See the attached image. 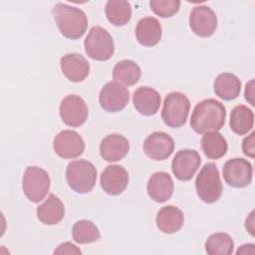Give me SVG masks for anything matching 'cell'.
Masks as SVG:
<instances>
[{"instance_id":"6da1fadb","label":"cell","mask_w":255,"mask_h":255,"mask_svg":"<svg viewBox=\"0 0 255 255\" xmlns=\"http://www.w3.org/2000/svg\"><path fill=\"white\" fill-rule=\"evenodd\" d=\"M226 109L219 101L206 99L198 103L191 115L190 126L192 129L204 134L219 130L225 124Z\"/></svg>"},{"instance_id":"7a4b0ae2","label":"cell","mask_w":255,"mask_h":255,"mask_svg":"<svg viewBox=\"0 0 255 255\" xmlns=\"http://www.w3.org/2000/svg\"><path fill=\"white\" fill-rule=\"evenodd\" d=\"M61 34L72 40L80 39L88 27V18L83 10L64 3H57L52 10Z\"/></svg>"},{"instance_id":"3957f363","label":"cell","mask_w":255,"mask_h":255,"mask_svg":"<svg viewBox=\"0 0 255 255\" xmlns=\"http://www.w3.org/2000/svg\"><path fill=\"white\" fill-rule=\"evenodd\" d=\"M68 185L78 193L90 192L97 181V169L95 165L87 160H73L66 169Z\"/></svg>"},{"instance_id":"277c9868","label":"cell","mask_w":255,"mask_h":255,"mask_svg":"<svg viewBox=\"0 0 255 255\" xmlns=\"http://www.w3.org/2000/svg\"><path fill=\"white\" fill-rule=\"evenodd\" d=\"M196 193L203 202L214 203L222 194V183L217 166L208 162L199 171L195 179Z\"/></svg>"},{"instance_id":"5b68a950","label":"cell","mask_w":255,"mask_h":255,"mask_svg":"<svg viewBox=\"0 0 255 255\" xmlns=\"http://www.w3.org/2000/svg\"><path fill=\"white\" fill-rule=\"evenodd\" d=\"M189 109L190 102L184 94L171 92L164 99L161 119L169 128H180L186 123Z\"/></svg>"},{"instance_id":"8992f818","label":"cell","mask_w":255,"mask_h":255,"mask_svg":"<svg viewBox=\"0 0 255 255\" xmlns=\"http://www.w3.org/2000/svg\"><path fill=\"white\" fill-rule=\"evenodd\" d=\"M86 54L96 61H107L115 52L114 40L110 33L100 26L91 28L84 42Z\"/></svg>"},{"instance_id":"52a82bcc","label":"cell","mask_w":255,"mask_h":255,"mask_svg":"<svg viewBox=\"0 0 255 255\" xmlns=\"http://www.w3.org/2000/svg\"><path fill=\"white\" fill-rule=\"evenodd\" d=\"M50 188L48 172L38 166H28L23 174L22 189L25 196L32 202L42 201Z\"/></svg>"},{"instance_id":"ba28073f","label":"cell","mask_w":255,"mask_h":255,"mask_svg":"<svg viewBox=\"0 0 255 255\" xmlns=\"http://www.w3.org/2000/svg\"><path fill=\"white\" fill-rule=\"evenodd\" d=\"M59 111L62 121L72 128H78L84 125L89 115L86 102L77 95L65 97L61 102Z\"/></svg>"},{"instance_id":"9c48e42d","label":"cell","mask_w":255,"mask_h":255,"mask_svg":"<svg viewBox=\"0 0 255 255\" xmlns=\"http://www.w3.org/2000/svg\"><path fill=\"white\" fill-rule=\"evenodd\" d=\"M222 173L227 184L232 187L243 188L251 183L253 168L252 164L244 158H232L225 162Z\"/></svg>"},{"instance_id":"30bf717a","label":"cell","mask_w":255,"mask_h":255,"mask_svg":"<svg viewBox=\"0 0 255 255\" xmlns=\"http://www.w3.org/2000/svg\"><path fill=\"white\" fill-rule=\"evenodd\" d=\"M128 89L115 81L107 83L99 95L100 106L109 113H117L124 110L128 103Z\"/></svg>"},{"instance_id":"8fae6325","label":"cell","mask_w":255,"mask_h":255,"mask_svg":"<svg viewBox=\"0 0 255 255\" xmlns=\"http://www.w3.org/2000/svg\"><path fill=\"white\" fill-rule=\"evenodd\" d=\"M53 148L62 158H75L83 154L85 150V142L78 132L71 129H65L55 136Z\"/></svg>"},{"instance_id":"7c38bea8","label":"cell","mask_w":255,"mask_h":255,"mask_svg":"<svg viewBox=\"0 0 255 255\" xmlns=\"http://www.w3.org/2000/svg\"><path fill=\"white\" fill-rule=\"evenodd\" d=\"M201 159L198 152L194 149H180L177 151L171 162V169L174 176L181 180L187 181L197 171Z\"/></svg>"},{"instance_id":"4fadbf2b","label":"cell","mask_w":255,"mask_h":255,"mask_svg":"<svg viewBox=\"0 0 255 255\" xmlns=\"http://www.w3.org/2000/svg\"><path fill=\"white\" fill-rule=\"evenodd\" d=\"M189 26L199 37H210L217 28V17L208 6H195L189 14Z\"/></svg>"},{"instance_id":"5bb4252c","label":"cell","mask_w":255,"mask_h":255,"mask_svg":"<svg viewBox=\"0 0 255 255\" xmlns=\"http://www.w3.org/2000/svg\"><path fill=\"white\" fill-rule=\"evenodd\" d=\"M173 138L163 131L152 132L143 142L144 153L153 160H164L168 158L173 152Z\"/></svg>"},{"instance_id":"9a60e30c","label":"cell","mask_w":255,"mask_h":255,"mask_svg":"<svg viewBox=\"0 0 255 255\" xmlns=\"http://www.w3.org/2000/svg\"><path fill=\"white\" fill-rule=\"evenodd\" d=\"M100 183L106 193L119 195L128 187V173L122 165H108L101 174Z\"/></svg>"},{"instance_id":"2e32d148","label":"cell","mask_w":255,"mask_h":255,"mask_svg":"<svg viewBox=\"0 0 255 255\" xmlns=\"http://www.w3.org/2000/svg\"><path fill=\"white\" fill-rule=\"evenodd\" d=\"M60 67L64 76L71 82L84 81L90 73V64L87 59L78 53H70L60 60Z\"/></svg>"},{"instance_id":"e0dca14e","label":"cell","mask_w":255,"mask_h":255,"mask_svg":"<svg viewBox=\"0 0 255 255\" xmlns=\"http://www.w3.org/2000/svg\"><path fill=\"white\" fill-rule=\"evenodd\" d=\"M173 188L174 184L171 176L164 171L153 173L146 184L148 196L158 203L168 200L173 193Z\"/></svg>"},{"instance_id":"ac0fdd59","label":"cell","mask_w":255,"mask_h":255,"mask_svg":"<svg viewBox=\"0 0 255 255\" xmlns=\"http://www.w3.org/2000/svg\"><path fill=\"white\" fill-rule=\"evenodd\" d=\"M129 150L128 140L121 134H110L103 138L100 144L101 156L109 162L123 159Z\"/></svg>"},{"instance_id":"d6986e66","label":"cell","mask_w":255,"mask_h":255,"mask_svg":"<svg viewBox=\"0 0 255 255\" xmlns=\"http://www.w3.org/2000/svg\"><path fill=\"white\" fill-rule=\"evenodd\" d=\"M132 103L135 110L142 116H153L161 104L160 95L150 87H140L133 93Z\"/></svg>"},{"instance_id":"ffe728a7","label":"cell","mask_w":255,"mask_h":255,"mask_svg":"<svg viewBox=\"0 0 255 255\" xmlns=\"http://www.w3.org/2000/svg\"><path fill=\"white\" fill-rule=\"evenodd\" d=\"M161 34V26L156 18L144 17L136 24L135 38L142 46H155L160 41Z\"/></svg>"},{"instance_id":"44dd1931","label":"cell","mask_w":255,"mask_h":255,"mask_svg":"<svg viewBox=\"0 0 255 255\" xmlns=\"http://www.w3.org/2000/svg\"><path fill=\"white\" fill-rule=\"evenodd\" d=\"M65 215V206L61 199L55 194H50L48 198L37 207V218L45 225L58 224Z\"/></svg>"},{"instance_id":"7402d4cb","label":"cell","mask_w":255,"mask_h":255,"mask_svg":"<svg viewBox=\"0 0 255 255\" xmlns=\"http://www.w3.org/2000/svg\"><path fill=\"white\" fill-rule=\"evenodd\" d=\"M155 222L159 231L165 234H172L182 227L184 215L179 208L173 205H167L159 209Z\"/></svg>"},{"instance_id":"603a6c76","label":"cell","mask_w":255,"mask_h":255,"mask_svg":"<svg viewBox=\"0 0 255 255\" xmlns=\"http://www.w3.org/2000/svg\"><path fill=\"white\" fill-rule=\"evenodd\" d=\"M213 90L217 97L224 101L236 99L241 91L240 80L231 73H222L218 75L213 83Z\"/></svg>"},{"instance_id":"cb8c5ba5","label":"cell","mask_w":255,"mask_h":255,"mask_svg":"<svg viewBox=\"0 0 255 255\" xmlns=\"http://www.w3.org/2000/svg\"><path fill=\"white\" fill-rule=\"evenodd\" d=\"M141 71L139 66L131 60H123L116 64L113 70L115 82L123 86H133L140 79Z\"/></svg>"},{"instance_id":"d4e9b609","label":"cell","mask_w":255,"mask_h":255,"mask_svg":"<svg viewBox=\"0 0 255 255\" xmlns=\"http://www.w3.org/2000/svg\"><path fill=\"white\" fill-rule=\"evenodd\" d=\"M229 125L233 132L243 135L252 129L254 125V114L246 106H236L230 114Z\"/></svg>"},{"instance_id":"484cf974","label":"cell","mask_w":255,"mask_h":255,"mask_svg":"<svg viewBox=\"0 0 255 255\" xmlns=\"http://www.w3.org/2000/svg\"><path fill=\"white\" fill-rule=\"evenodd\" d=\"M105 13L107 19L114 26H124L131 18V6L125 0H110L106 4Z\"/></svg>"},{"instance_id":"4316f807","label":"cell","mask_w":255,"mask_h":255,"mask_svg":"<svg viewBox=\"0 0 255 255\" xmlns=\"http://www.w3.org/2000/svg\"><path fill=\"white\" fill-rule=\"evenodd\" d=\"M201 148L208 158L218 159L225 155L227 151V141L224 136L217 131L206 132L201 138Z\"/></svg>"},{"instance_id":"83f0119b","label":"cell","mask_w":255,"mask_h":255,"mask_svg":"<svg viewBox=\"0 0 255 255\" xmlns=\"http://www.w3.org/2000/svg\"><path fill=\"white\" fill-rule=\"evenodd\" d=\"M233 249V239L224 232L211 234L205 242V250L209 255H230Z\"/></svg>"},{"instance_id":"f1b7e54d","label":"cell","mask_w":255,"mask_h":255,"mask_svg":"<svg viewBox=\"0 0 255 255\" xmlns=\"http://www.w3.org/2000/svg\"><path fill=\"white\" fill-rule=\"evenodd\" d=\"M72 236L75 242L79 244H88L100 239L99 228L90 220H79L72 228Z\"/></svg>"},{"instance_id":"f546056e","label":"cell","mask_w":255,"mask_h":255,"mask_svg":"<svg viewBox=\"0 0 255 255\" xmlns=\"http://www.w3.org/2000/svg\"><path fill=\"white\" fill-rule=\"evenodd\" d=\"M149 7L154 14L161 18H168L175 15L180 7L178 0H150Z\"/></svg>"},{"instance_id":"4dcf8cb0","label":"cell","mask_w":255,"mask_h":255,"mask_svg":"<svg viewBox=\"0 0 255 255\" xmlns=\"http://www.w3.org/2000/svg\"><path fill=\"white\" fill-rule=\"evenodd\" d=\"M255 132H251L242 141V150L245 155L253 158L255 156Z\"/></svg>"},{"instance_id":"1f68e13d","label":"cell","mask_w":255,"mask_h":255,"mask_svg":"<svg viewBox=\"0 0 255 255\" xmlns=\"http://www.w3.org/2000/svg\"><path fill=\"white\" fill-rule=\"evenodd\" d=\"M55 254H81V250L71 242L60 244L54 251Z\"/></svg>"},{"instance_id":"d6a6232c","label":"cell","mask_w":255,"mask_h":255,"mask_svg":"<svg viewBox=\"0 0 255 255\" xmlns=\"http://www.w3.org/2000/svg\"><path fill=\"white\" fill-rule=\"evenodd\" d=\"M245 99L248 101V103L252 106H254V101H253V98H254V80H251L247 85H246V88H245Z\"/></svg>"},{"instance_id":"836d02e7","label":"cell","mask_w":255,"mask_h":255,"mask_svg":"<svg viewBox=\"0 0 255 255\" xmlns=\"http://www.w3.org/2000/svg\"><path fill=\"white\" fill-rule=\"evenodd\" d=\"M236 254H255V246L254 244L241 245L236 251Z\"/></svg>"},{"instance_id":"e575fe53","label":"cell","mask_w":255,"mask_h":255,"mask_svg":"<svg viewBox=\"0 0 255 255\" xmlns=\"http://www.w3.org/2000/svg\"><path fill=\"white\" fill-rule=\"evenodd\" d=\"M245 227L248 230V232L253 236L254 235V211H252L249 214L248 218H246Z\"/></svg>"}]
</instances>
